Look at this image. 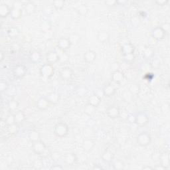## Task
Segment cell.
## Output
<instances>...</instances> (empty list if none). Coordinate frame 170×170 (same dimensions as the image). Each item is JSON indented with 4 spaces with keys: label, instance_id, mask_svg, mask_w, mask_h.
<instances>
[{
    "label": "cell",
    "instance_id": "8d00e7d4",
    "mask_svg": "<svg viewBox=\"0 0 170 170\" xmlns=\"http://www.w3.org/2000/svg\"><path fill=\"white\" fill-rule=\"evenodd\" d=\"M77 11L81 16H85L88 13V8L85 5H81L78 7Z\"/></svg>",
    "mask_w": 170,
    "mask_h": 170
},
{
    "label": "cell",
    "instance_id": "1f68e13d",
    "mask_svg": "<svg viewBox=\"0 0 170 170\" xmlns=\"http://www.w3.org/2000/svg\"><path fill=\"white\" fill-rule=\"evenodd\" d=\"M7 35L11 38H16L19 35V30L17 27H12L7 30Z\"/></svg>",
    "mask_w": 170,
    "mask_h": 170
},
{
    "label": "cell",
    "instance_id": "5bb4252c",
    "mask_svg": "<svg viewBox=\"0 0 170 170\" xmlns=\"http://www.w3.org/2000/svg\"><path fill=\"white\" fill-rule=\"evenodd\" d=\"M49 105L50 102H48L46 97H41V98L38 100L37 104H36L37 108L40 110H46L47 108H48V106H49Z\"/></svg>",
    "mask_w": 170,
    "mask_h": 170
},
{
    "label": "cell",
    "instance_id": "d6986e66",
    "mask_svg": "<svg viewBox=\"0 0 170 170\" xmlns=\"http://www.w3.org/2000/svg\"><path fill=\"white\" fill-rule=\"evenodd\" d=\"M11 9L7 4H2L0 5V16L2 18L7 17L10 15Z\"/></svg>",
    "mask_w": 170,
    "mask_h": 170
},
{
    "label": "cell",
    "instance_id": "60d3db41",
    "mask_svg": "<svg viewBox=\"0 0 170 170\" xmlns=\"http://www.w3.org/2000/svg\"><path fill=\"white\" fill-rule=\"evenodd\" d=\"M124 59L126 63H131L133 61V60L135 59L134 54H127V55H124Z\"/></svg>",
    "mask_w": 170,
    "mask_h": 170
},
{
    "label": "cell",
    "instance_id": "ac0fdd59",
    "mask_svg": "<svg viewBox=\"0 0 170 170\" xmlns=\"http://www.w3.org/2000/svg\"><path fill=\"white\" fill-rule=\"evenodd\" d=\"M101 100L102 98L101 97L95 95V94H94L93 95L90 96V97H89V98H88V104H90L97 108L100 105V104H101Z\"/></svg>",
    "mask_w": 170,
    "mask_h": 170
},
{
    "label": "cell",
    "instance_id": "f1b7e54d",
    "mask_svg": "<svg viewBox=\"0 0 170 170\" xmlns=\"http://www.w3.org/2000/svg\"><path fill=\"white\" fill-rule=\"evenodd\" d=\"M71 45H77L81 41V37L77 33H72L68 37Z\"/></svg>",
    "mask_w": 170,
    "mask_h": 170
},
{
    "label": "cell",
    "instance_id": "7bdbcfd3",
    "mask_svg": "<svg viewBox=\"0 0 170 170\" xmlns=\"http://www.w3.org/2000/svg\"><path fill=\"white\" fill-rule=\"evenodd\" d=\"M51 157L53 160L57 161L61 158V154H60L59 151H54L53 153H51Z\"/></svg>",
    "mask_w": 170,
    "mask_h": 170
},
{
    "label": "cell",
    "instance_id": "db71d44e",
    "mask_svg": "<svg viewBox=\"0 0 170 170\" xmlns=\"http://www.w3.org/2000/svg\"><path fill=\"white\" fill-rule=\"evenodd\" d=\"M102 168H101V167H99L98 166V165H95V166H94V168H93V169H102Z\"/></svg>",
    "mask_w": 170,
    "mask_h": 170
},
{
    "label": "cell",
    "instance_id": "6da1fadb",
    "mask_svg": "<svg viewBox=\"0 0 170 170\" xmlns=\"http://www.w3.org/2000/svg\"><path fill=\"white\" fill-rule=\"evenodd\" d=\"M32 150L35 154L41 156L42 157H47L51 155L50 151L47 148L46 145L41 139L33 142L32 143Z\"/></svg>",
    "mask_w": 170,
    "mask_h": 170
},
{
    "label": "cell",
    "instance_id": "d4e9b609",
    "mask_svg": "<svg viewBox=\"0 0 170 170\" xmlns=\"http://www.w3.org/2000/svg\"><path fill=\"white\" fill-rule=\"evenodd\" d=\"M15 121L16 124L22 123L23 121H25L26 119V116L25 113L23 111H18L16 114H14Z\"/></svg>",
    "mask_w": 170,
    "mask_h": 170
},
{
    "label": "cell",
    "instance_id": "3957f363",
    "mask_svg": "<svg viewBox=\"0 0 170 170\" xmlns=\"http://www.w3.org/2000/svg\"><path fill=\"white\" fill-rule=\"evenodd\" d=\"M21 5H22V4H21L20 2L17 1L15 2L13 5L12 6L10 16L13 19H19V18L22 16L23 10L22 7H21Z\"/></svg>",
    "mask_w": 170,
    "mask_h": 170
},
{
    "label": "cell",
    "instance_id": "52a82bcc",
    "mask_svg": "<svg viewBox=\"0 0 170 170\" xmlns=\"http://www.w3.org/2000/svg\"><path fill=\"white\" fill-rule=\"evenodd\" d=\"M149 122V117L146 114L140 112L135 116L134 123L139 127H143L147 125Z\"/></svg>",
    "mask_w": 170,
    "mask_h": 170
},
{
    "label": "cell",
    "instance_id": "ffe728a7",
    "mask_svg": "<svg viewBox=\"0 0 170 170\" xmlns=\"http://www.w3.org/2000/svg\"><path fill=\"white\" fill-rule=\"evenodd\" d=\"M102 160L106 163H110L114 158V154L110 150H106L101 156Z\"/></svg>",
    "mask_w": 170,
    "mask_h": 170
},
{
    "label": "cell",
    "instance_id": "c3c4849f",
    "mask_svg": "<svg viewBox=\"0 0 170 170\" xmlns=\"http://www.w3.org/2000/svg\"><path fill=\"white\" fill-rule=\"evenodd\" d=\"M168 2L169 1H168V0H162V1H156V4L157 5H160V6H163V5H166V4H168Z\"/></svg>",
    "mask_w": 170,
    "mask_h": 170
},
{
    "label": "cell",
    "instance_id": "7402d4cb",
    "mask_svg": "<svg viewBox=\"0 0 170 170\" xmlns=\"http://www.w3.org/2000/svg\"><path fill=\"white\" fill-rule=\"evenodd\" d=\"M160 160L161 162V165L164 166L166 169H168V167L169 166V153L165 152L163 154L160 155Z\"/></svg>",
    "mask_w": 170,
    "mask_h": 170
},
{
    "label": "cell",
    "instance_id": "f5cc1de1",
    "mask_svg": "<svg viewBox=\"0 0 170 170\" xmlns=\"http://www.w3.org/2000/svg\"><path fill=\"white\" fill-rule=\"evenodd\" d=\"M154 168L152 167H150V166H145L143 168V169H153Z\"/></svg>",
    "mask_w": 170,
    "mask_h": 170
},
{
    "label": "cell",
    "instance_id": "f6af8a7d",
    "mask_svg": "<svg viewBox=\"0 0 170 170\" xmlns=\"http://www.w3.org/2000/svg\"><path fill=\"white\" fill-rule=\"evenodd\" d=\"M8 130H9V132H10L11 133H16L17 132V124H13V125L9 126Z\"/></svg>",
    "mask_w": 170,
    "mask_h": 170
},
{
    "label": "cell",
    "instance_id": "2e32d148",
    "mask_svg": "<svg viewBox=\"0 0 170 170\" xmlns=\"http://www.w3.org/2000/svg\"><path fill=\"white\" fill-rule=\"evenodd\" d=\"M102 91L103 94H104V96H105L106 97H111L115 95V93L116 92V90L113 85H112L111 84H106V86L103 88Z\"/></svg>",
    "mask_w": 170,
    "mask_h": 170
},
{
    "label": "cell",
    "instance_id": "ee69618b",
    "mask_svg": "<svg viewBox=\"0 0 170 170\" xmlns=\"http://www.w3.org/2000/svg\"><path fill=\"white\" fill-rule=\"evenodd\" d=\"M160 27H162L163 31H164L166 33V34H168V33L169 31V29H170V24L168 22H166V23H163Z\"/></svg>",
    "mask_w": 170,
    "mask_h": 170
},
{
    "label": "cell",
    "instance_id": "f35d334b",
    "mask_svg": "<svg viewBox=\"0 0 170 170\" xmlns=\"http://www.w3.org/2000/svg\"><path fill=\"white\" fill-rule=\"evenodd\" d=\"M151 65L154 69H158L160 66V60L156 57H155V58L152 57V59L151 60Z\"/></svg>",
    "mask_w": 170,
    "mask_h": 170
},
{
    "label": "cell",
    "instance_id": "7c38bea8",
    "mask_svg": "<svg viewBox=\"0 0 170 170\" xmlns=\"http://www.w3.org/2000/svg\"><path fill=\"white\" fill-rule=\"evenodd\" d=\"M72 75H73V71L71 69L68 67L63 68L59 72L60 77L64 81L70 80L72 78Z\"/></svg>",
    "mask_w": 170,
    "mask_h": 170
},
{
    "label": "cell",
    "instance_id": "7a4b0ae2",
    "mask_svg": "<svg viewBox=\"0 0 170 170\" xmlns=\"http://www.w3.org/2000/svg\"><path fill=\"white\" fill-rule=\"evenodd\" d=\"M69 126L64 122L57 123L54 127V133L57 137L63 138L68 134Z\"/></svg>",
    "mask_w": 170,
    "mask_h": 170
},
{
    "label": "cell",
    "instance_id": "9c48e42d",
    "mask_svg": "<svg viewBox=\"0 0 170 170\" xmlns=\"http://www.w3.org/2000/svg\"><path fill=\"white\" fill-rule=\"evenodd\" d=\"M107 116L111 119H116L120 115V110L118 106L116 105H112L109 106L106 111Z\"/></svg>",
    "mask_w": 170,
    "mask_h": 170
},
{
    "label": "cell",
    "instance_id": "9a60e30c",
    "mask_svg": "<svg viewBox=\"0 0 170 170\" xmlns=\"http://www.w3.org/2000/svg\"><path fill=\"white\" fill-rule=\"evenodd\" d=\"M112 80L114 83L116 84H120L124 79V74L119 70L115 71L112 75Z\"/></svg>",
    "mask_w": 170,
    "mask_h": 170
},
{
    "label": "cell",
    "instance_id": "8992f818",
    "mask_svg": "<svg viewBox=\"0 0 170 170\" xmlns=\"http://www.w3.org/2000/svg\"><path fill=\"white\" fill-rule=\"evenodd\" d=\"M166 33L163 31L162 27L160 26L155 27L152 29L151 33V37H153L154 39H156L157 41L163 40L166 37Z\"/></svg>",
    "mask_w": 170,
    "mask_h": 170
},
{
    "label": "cell",
    "instance_id": "bcb514c9",
    "mask_svg": "<svg viewBox=\"0 0 170 170\" xmlns=\"http://www.w3.org/2000/svg\"><path fill=\"white\" fill-rule=\"evenodd\" d=\"M8 84L5 81H1V83H0V90H1V92H4V91L7 90L8 89Z\"/></svg>",
    "mask_w": 170,
    "mask_h": 170
},
{
    "label": "cell",
    "instance_id": "277c9868",
    "mask_svg": "<svg viewBox=\"0 0 170 170\" xmlns=\"http://www.w3.org/2000/svg\"><path fill=\"white\" fill-rule=\"evenodd\" d=\"M136 140H137V143L139 145L142 147H146L151 144V138L148 132H144L139 133L136 138Z\"/></svg>",
    "mask_w": 170,
    "mask_h": 170
},
{
    "label": "cell",
    "instance_id": "11a10c76",
    "mask_svg": "<svg viewBox=\"0 0 170 170\" xmlns=\"http://www.w3.org/2000/svg\"><path fill=\"white\" fill-rule=\"evenodd\" d=\"M4 53L2 52H1V62H2L3 61V60H4Z\"/></svg>",
    "mask_w": 170,
    "mask_h": 170
},
{
    "label": "cell",
    "instance_id": "603a6c76",
    "mask_svg": "<svg viewBox=\"0 0 170 170\" xmlns=\"http://www.w3.org/2000/svg\"><path fill=\"white\" fill-rule=\"evenodd\" d=\"M109 37L110 36H109L108 33L106 31H101L97 34V39L101 43H105L108 42Z\"/></svg>",
    "mask_w": 170,
    "mask_h": 170
},
{
    "label": "cell",
    "instance_id": "b9f144b4",
    "mask_svg": "<svg viewBox=\"0 0 170 170\" xmlns=\"http://www.w3.org/2000/svg\"><path fill=\"white\" fill-rule=\"evenodd\" d=\"M9 108L10 110H15L18 107V102L16 101H11L8 104Z\"/></svg>",
    "mask_w": 170,
    "mask_h": 170
},
{
    "label": "cell",
    "instance_id": "d590c367",
    "mask_svg": "<svg viewBox=\"0 0 170 170\" xmlns=\"http://www.w3.org/2000/svg\"><path fill=\"white\" fill-rule=\"evenodd\" d=\"M129 90L133 95H138L140 90V88H139V84H132L129 87Z\"/></svg>",
    "mask_w": 170,
    "mask_h": 170
},
{
    "label": "cell",
    "instance_id": "836d02e7",
    "mask_svg": "<svg viewBox=\"0 0 170 170\" xmlns=\"http://www.w3.org/2000/svg\"><path fill=\"white\" fill-rule=\"evenodd\" d=\"M5 122L7 126H11L13 125V124H16V121H15V117H14V114H8L7 117L5 118Z\"/></svg>",
    "mask_w": 170,
    "mask_h": 170
},
{
    "label": "cell",
    "instance_id": "7dc6e473",
    "mask_svg": "<svg viewBox=\"0 0 170 170\" xmlns=\"http://www.w3.org/2000/svg\"><path fill=\"white\" fill-rule=\"evenodd\" d=\"M33 166L35 169H41L42 168V162L41 160H36L33 163Z\"/></svg>",
    "mask_w": 170,
    "mask_h": 170
},
{
    "label": "cell",
    "instance_id": "44dd1931",
    "mask_svg": "<svg viewBox=\"0 0 170 170\" xmlns=\"http://www.w3.org/2000/svg\"><path fill=\"white\" fill-rule=\"evenodd\" d=\"M29 59L33 63H38L42 59L41 54L37 51H33L31 53L29 54Z\"/></svg>",
    "mask_w": 170,
    "mask_h": 170
},
{
    "label": "cell",
    "instance_id": "5b68a950",
    "mask_svg": "<svg viewBox=\"0 0 170 170\" xmlns=\"http://www.w3.org/2000/svg\"><path fill=\"white\" fill-rule=\"evenodd\" d=\"M54 73V69L53 65L51 64H44L40 68V74L43 77L51 78L52 77Z\"/></svg>",
    "mask_w": 170,
    "mask_h": 170
},
{
    "label": "cell",
    "instance_id": "d6a6232c",
    "mask_svg": "<svg viewBox=\"0 0 170 170\" xmlns=\"http://www.w3.org/2000/svg\"><path fill=\"white\" fill-rule=\"evenodd\" d=\"M35 5L32 2H28L25 5V10L27 14H32L35 11Z\"/></svg>",
    "mask_w": 170,
    "mask_h": 170
},
{
    "label": "cell",
    "instance_id": "4316f807",
    "mask_svg": "<svg viewBox=\"0 0 170 170\" xmlns=\"http://www.w3.org/2000/svg\"><path fill=\"white\" fill-rule=\"evenodd\" d=\"M40 133L37 132V130H32L29 132V138L30 140L31 141V142H37L40 139Z\"/></svg>",
    "mask_w": 170,
    "mask_h": 170
},
{
    "label": "cell",
    "instance_id": "f907efd6",
    "mask_svg": "<svg viewBox=\"0 0 170 170\" xmlns=\"http://www.w3.org/2000/svg\"><path fill=\"white\" fill-rule=\"evenodd\" d=\"M51 169H63V167L60 165H54L51 168Z\"/></svg>",
    "mask_w": 170,
    "mask_h": 170
},
{
    "label": "cell",
    "instance_id": "e575fe53",
    "mask_svg": "<svg viewBox=\"0 0 170 170\" xmlns=\"http://www.w3.org/2000/svg\"><path fill=\"white\" fill-rule=\"evenodd\" d=\"M53 5L56 10H62L65 6V1L63 0H56L53 1Z\"/></svg>",
    "mask_w": 170,
    "mask_h": 170
},
{
    "label": "cell",
    "instance_id": "f546056e",
    "mask_svg": "<svg viewBox=\"0 0 170 170\" xmlns=\"http://www.w3.org/2000/svg\"><path fill=\"white\" fill-rule=\"evenodd\" d=\"M154 55V49L152 47H148L143 51V56L145 59H151Z\"/></svg>",
    "mask_w": 170,
    "mask_h": 170
},
{
    "label": "cell",
    "instance_id": "ba28073f",
    "mask_svg": "<svg viewBox=\"0 0 170 170\" xmlns=\"http://www.w3.org/2000/svg\"><path fill=\"white\" fill-rule=\"evenodd\" d=\"M27 71V69L23 65H17L13 69V73L14 77L17 78H22L25 76Z\"/></svg>",
    "mask_w": 170,
    "mask_h": 170
},
{
    "label": "cell",
    "instance_id": "cb8c5ba5",
    "mask_svg": "<svg viewBox=\"0 0 170 170\" xmlns=\"http://www.w3.org/2000/svg\"><path fill=\"white\" fill-rule=\"evenodd\" d=\"M95 146V142L91 139H86L83 142V148L86 151H90Z\"/></svg>",
    "mask_w": 170,
    "mask_h": 170
},
{
    "label": "cell",
    "instance_id": "83f0119b",
    "mask_svg": "<svg viewBox=\"0 0 170 170\" xmlns=\"http://www.w3.org/2000/svg\"><path fill=\"white\" fill-rule=\"evenodd\" d=\"M50 104H57L59 101V96L56 93H50L46 96Z\"/></svg>",
    "mask_w": 170,
    "mask_h": 170
},
{
    "label": "cell",
    "instance_id": "4fadbf2b",
    "mask_svg": "<svg viewBox=\"0 0 170 170\" xmlns=\"http://www.w3.org/2000/svg\"><path fill=\"white\" fill-rule=\"evenodd\" d=\"M83 58L84 61L88 64H92L95 62L96 59V54L94 51L89 50L87 51L86 53L84 54Z\"/></svg>",
    "mask_w": 170,
    "mask_h": 170
},
{
    "label": "cell",
    "instance_id": "816d5d0a",
    "mask_svg": "<svg viewBox=\"0 0 170 170\" xmlns=\"http://www.w3.org/2000/svg\"><path fill=\"white\" fill-rule=\"evenodd\" d=\"M154 169H157V170H164V169H166V168H165L164 166H163L162 165H158V166H157L155 167V168H154Z\"/></svg>",
    "mask_w": 170,
    "mask_h": 170
},
{
    "label": "cell",
    "instance_id": "e0dca14e",
    "mask_svg": "<svg viewBox=\"0 0 170 170\" xmlns=\"http://www.w3.org/2000/svg\"><path fill=\"white\" fill-rule=\"evenodd\" d=\"M134 51L135 47L131 42H127L122 47V53L123 56L130 54H133L134 53Z\"/></svg>",
    "mask_w": 170,
    "mask_h": 170
},
{
    "label": "cell",
    "instance_id": "30bf717a",
    "mask_svg": "<svg viewBox=\"0 0 170 170\" xmlns=\"http://www.w3.org/2000/svg\"><path fill=\"white\" fill-rule=\"evenodd\" d=\"M46 60L47 63L53 65L60 60L59 54L56 51H49L46 54Z\"/></svg>",
    "mask_w": 170,
    "mask_h": 170
},
{
    "label": "cell",
    "instance_id": "4dcf8cb0",
    "mask_svg": "<svg viewBox=\"0 0 170 170\" xmlns=\"http://www.w3.org/2000/svg\"><path fill=\"white\" fill-rule=\"evenodd\" d=\"M96 107L91 105L90 104H87L86 106L84 107V112L88 116H92V115L95 113L96 112Z\"/></svg>",
    "mask_w": 170,
    "mask_h": 170
},
{
    "label": "cell",
    "instance_id": "ab89813d",
    "mask_svg": "<svg viewBox=\"0 0 170 170\" xmlns=\"http://www.w3.org/2000/svg\"><path fill=\"white\" fill-rule=\"evenodd\" d=\"M41 27L42 31H43L44 33L51 31V27L50 23H48V22H44V23H42L41 24Z\"/></svg>",
    "mask_w": 170,
    "mask_h": 170
},
{
    "label": "cell",
    "instance_id": "74e56055",
    "mask_svg": "<svg viewBox=\"0 0 170 170\" xmlns=\"http://www.w3.org/2000/svg\"><path fill=\"white\" fill-rule=\"evenodd\" d=\"M124 163L122 162L121 160H117L114 163L113 165V168L114 169H117V170H121L124 169Z\"/></svg>",
    "mask_w": 170,
    "mask_h": 170
},
{
    "label": "cell",
    "instance_id": "8fae6325",
    "mask_svg": "<svg viewBox=\"0 0 170 170\" xmlns=\"http://www.w3.org/2000/svg\"><path fill=\"white\" fill-rule=\"evenodd\" d=\"M57 46H58L59 49L63 51H65L71 47V45L68 37H60L57 42Z\"/></svg>",
    "mask_w": 170,
    "mask_h": 170
},
{
    "label": "cell",
    "instance_id": "484cf974",
    "mask_svg": "<svg viewBox=\"0 0 170 170\" xmlns=\"http://www.w3.org/2000/svg\"><path fill=\"white\" fill-rule=\"evenodd\" d=\"M77 158L76 155L74 154H68L65 156V162L66 164H68L69 166H72L74 165V163L76 162Z\"/></svg>",
    "mask_w": 170,
    "mask_h": 170
},
{
    "label": "cell",
    "instance_id": "681fc988",
    "mask_svg": "<svg viewBox=\"0 0 170 170\" xmlns=\"http://www.w3.org/2000/svg\"><path fill=\"white\" fill-rule=\"evenodd\" d=\"M105 4L110 6L116 5L117 4V1H105Z\"/></svg>",
    "mask_w": 170,
    "mask_h": 170
}]
</instances>
